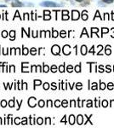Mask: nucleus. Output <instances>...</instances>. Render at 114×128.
<instances>
[{
  "label": "nucleus",
  "mask_w": 114,
  "mask_h": 128,
  "mask_svg": "<svg viewBox=\"0 0 114 128\" xmlns=\"http://www.w3.org/2000/svg\"><path fill=\"white\" fill-rule=\"evenodd\" d=\"M41 6H45V7H57L60 6L59 4H56L55 2H50V1H45V2H43L40 4Z\"/></svg>",
  "instance_id": "obj_1"
},
{
  "label": "nucleus",
  "mask_w": 114,
  "mask_h": 128,
  "mask_svg": "<svg viewBox=\"0 0 114 128\" xmlns=\"http://www.w3.org/2000/svg\"><path fill=\"white\" fill-rule=\"evenodd\" d=\"M60 47L58 46V45H54L53 47H52V50H51V51H52V53L54 54V55H58V54L60 53Z\"/></svg>",
  "instance_id": "obj_2"
},
{
  "label": "nucleus",
  "mask_w": 114,
  "mask_h": 128,
  "mask_svg": "<svg viewBox=\"0 0 114 128\" xmlns=\"http://www.w3.org/2000/svg\"><path fill=\"white\" fill-rule=\"evenodd\" d=\"M36 98L35 97H30V99L28 100V104H29L30 107H32V108H33V107L36 106Z\"/></svg>",
  "instance_id": "obj_3"
},
{
  "label": "nucleus",
  "mask_w": 114,
  "mask_h": 128,
  "mask_svg": "<svg viewBox=\"0 0 114 128\" xmlns=\"http://www.w3.org/2000/svg\"><path fill=\"white\" fill-rule=\"evenodd\" d=\"M72 19L74 20V21H77V20H78V18H79V12L77 10H72Z\"/></svg>",
  "instance_id": "obj_4"
},
{
  "label": "nucleus",
  "mask_w": 114,
  "mask_h": 128,
  "mask_svg": "<svg viewBox=\"0 0 114 128\" xmlns=\"http://www.w3.org/2000/svg\"><path fill=\"white\" fill-rule=\"evenodd\" d=\"M70 46L69 45H65V46L63 47V52L65 55H69L70 52H71V50H70Z\"/></svg>",
  "instance_id": "obj_5"
},
{
  "label": "nucleus",
  "mask_w": 114,
  "mask_h": 128,
  "mask_svg": "<svg viewBox=\"0 0 114 128\" xmlns=\"http://www.w3.org/2000/svg\"><path fill=\"white\" fill-rule=\"evenodd\" d=\"M12 6L14 7H21L23 6V4L21 2H20V1H14V2L12 3Z\"/></svg>",
  "instance_id": "obj_6"
},
{
  "label": "nucleus",
  "mask_w": 114,
  "mask_h": 128,
  "mask_svg": "<svg viewBox=\"0 0 114 128\" xmlns=\"http://www.w3.org/2000/svg\"><path fill=\"white\" fill-rule=\"evenodd\" d=\"M83 118L82 115H78V119H77V121H78V125H82V124H83Z\"/></svg>",
  "instance_id": "obj_7"
},
{
  "label": "nucleus",
  "mask_w": 114,
  "mask_h": 128,
  "mask_svg": "<svg viewBox=\"0 0 114 128\" xmlns=\"http://www.w3.org/2000/svg\"><path fill=\"white\" fill-rule=\"evenodd\" d=\"M81 53H82V55H86L87 47L85 46V45H83V46L81 47Z\"/></svg>",
  "instance_id": "obj_8"
},
{
  "label": "nucleus",
  "mask_w": 114,
  "mask_h": 128,
  "mask_svg": "<svg viewBox=\"0 0 114 128\" xmlns=\"http://www.w3.org/2000/svg\"><path fill=\"white\" fill-rule=\"evenodd\" d=\"M69 122H70V124H71V125H73V124H74V122H75V119H74L73 115H71V116H70Z\"/></svg>",
  "instance_id": "obj_9"
},
{
  "label": "nucleus",
  "mask_w": 114,
  "mask_h": 128,
  "mask_svg": "<svg viewBox=\"0 0 114 128\" xmlns=\"http://www.w3.org/2000/svg\"><path fill=\"white\" fill-rule=\"evenodd\" d=\"M9 35H10V38H11V40H14V39H15V31H11V32H9Z\"/></svg>",
  "instance_id": "obj_10"
},
{
  "label": "nucleus",
  "mask_w": 114,
  "mask_h": 128,
  "mask_svg": "<svg viewBox=\"0 0 114 128\" xmlns=\"http://www.w3.org/2000/svg\"><path fill=\"white\" fill-rule=\"evenodd\" d=\"M59 71L61 73H63L65 71V64L64 65H61V66L59 67Z\"/></svg>",
  "instance_id": "obj_11"
},
{
  "label": "nucleus",
  "mask_w": 114,
  "mask_h": 128,
  "mask_svg": "<svg viewBox=\"0 0 114 128\" xmlns=\"http://www.w3.org/2000/svg\"><path fill=\"white\" fill-rule=\"evenodd\" d=\"M44 101H43V100H40L39 101V102H38V106L39 107H41V108H42V107H44Z\"/></svg>",
  "instance_id": "obj_12"
},
{
  "label": "nucleus",
  "mask_w": 114,
  "mask_h": 128,
  "mask_svg": "<svg viewBox=\"0 0 114 128\" xmlns=\"http://www.w3.org/2000/svg\"><path fill=\"white\" fill-rule=\"evenodd\" d=\"M30 51H31V54H32V55H35V54L37 53V49H35V48H32V49L30 50Z\"/></svg>",
  "instance_id": "obj_13"
},
{
  "label": "nucleus",
  "mask_w": 114,
  "mask_h": 128,
  "mask_svg": "<svg viewBox=\"0 0 114 128\" xmlns=\"http://www.w3.org/2000/svg\"><path fill=\"white\" fill-rule=\"evenodd\" d=\"M43 122H44V120H43L42 118H38V119H37V123H38V125H42Z\"/></svg>",
  "instance_id": "obj_14"
},
{
  "label": "nucleus",
  "mask_w": 114,
  "mask_h": 128,
  "mask_svg": "<svg viewBox=\"0 0 114 128\" xmlns=\"http://www.w3.org/2000/svg\"><path fill=\"white\" fill-rule=\"evenodd\" d=\"M75 71L78 73H79L81 71V68H80V65H77L76 67H75Z\"/></svg>",
  "instance_id": "obj_15"
},
{
  "label": "nucleus",
  "mask_w": 114,
  "mask_h": 128,
  "mask_svg": "<svg viewBox=\"0 0 114 128\" xmlns=\"http://www.w3.org/2000/svg\"><path fill=\"white\" fill-rule=\"evenodd\" d=\"M49 66H47V65H44V72L47 73V72H49Z\"/></svg>",
  "instance_id": "obj_16"
},
{
  "label": "nucleus",
  "mask_w": 114,
  "mask_h": 128,
  "mask_svg": "<svg viewBox=\"0 0 114 128\" xmlns=\"http://www.w3.org/2000/svg\"><path fill=\"white\" fill-rule=\"evenodd\" d=\"M105 52H106V55H110L112 51H111V49H110V48H106V50H105Z\"/></svg>",
  "instance_id": "obj_17"
},
{
  "label": "nucleus",
  "mask_w": 114,
  "mask_h": 128,
  "mask_svg": "<svg viewBox=\"0 0 114 128\" xmlns=\"http://www.w3.org/2000/svg\"><path fill=\"white\" fill-rule=\"evenodd\" d=\"M61 105L63 107H67V101L66 100H64V101H62V102H61Z\"/></svg>",
  "instance_id": "obj_18"
},
{
  "label": "nucleus",
  "mask_w": 114,
  "mask_h": 128,
  "mask_svg": "<svg viewBox=\"0 0 114 128\" xmlns=\"http://www.w3.org/2000/svg\"><path fill=\"white\" fill-rule=\"evenodd\" d=\"M82 19L83 20V21H86L87 19H88V15H87V14H83V15H82Z\"/></svg>",
  "instance_id": "obj_19"
},
{
  "label": "nucleus",
  "mask_w": 114,
  "mask_h": 128,
  "mask_svg": "<svg viewBox=\"0 0 114 128\" xmlns=\"http://www.w3.org/2000/svg\"><path fill=\"white\" fill-rule=\"evenodd\" d=\"M14 102H15V99H13V100H11V101H9V107H14Z\"/></svg>",
  "instance_id": "obj_20"
},
{
  "label": "nucleus",
  "mask_w": 114,
  "mask_h": 128,
  "mask_svg": "<svg viewBox=\"0 0 114 128\" xmlns=\"http://www.w3.org/2000/svg\"><path fill=\"white\" fill-rule=\"evenodd\" d=\"M51 71H52V72H53V73L56 72V71H57V68H56V66L53 65V66L51 67Z\"/></svg>",
  "instance_id": "obj_21"
},
{
  "label": "nucleus",
  "mask_w": 114,
  "mask_h": 128,
  "mask_svg": "<svg viewBox=\"0 0 114 128\" xmlns=\"http://www.w3.org/2000/svg\"><path fill=\"white\" fill-rule=\"evenodd\" d=\"M49 88V83H44V90H48Z\"/></svg>",
  "instance_id": "obj_22"
},
{
  "label": "nucleus",
  "mask_w": 114,
  "mask_h": 128,
  "mask_svg": "<svg viewBox=\"0 0 114 128\" xmlns=\"http://www.w3.org/2000/svg\"><path fill=\"white\" fill-rule=\"evenodd\" d=\"M7 36H8V32H7L6 31H3V32H2V37H4V38H6Z\"/></svg>",
  "instance_id": "obj_23"
},
{
  "label": "nucleus",
  "mask_w": 114,
  "mask_h": 128,
  "mask_svg": "<svg viewBox=\"0 0 114 128\" xmlns=\"http://www.w3.org/2000/svg\"><path fill=\"white\" fill-rule=\"evenodd\" d=\"M72 69H73V68H72V65H69V66L67 67V71H68L69 73L72 72Z\"/></svg>",
  "instance_id": "obj_24"
},
{
  "label": "nucleus",
  "mask_w": 114,
  "mask_h": 128,
  "mask_svg": "<svg viewBox=\"0 0 114 128\" xmlns=\"http://www.w3.org/2000/svg\"><path fill=\"white\" fill-rule=\"evenodd\" d=\"M41 84H42V82L40 80H34V85H39Z\"/></svg>",
  "instance_id": "obj_25"
},
{
  "label": "nucleus",
  "mask_w": 114,
  "mask_h": 128,
  "mask_svg": "<svg viewBox=\"0 0 114 128\" xmlns=\"http://www.w3.org/2000/svg\"><path fill=\"white\" fill-rule=\"evenodd\" d=\"M6 103H7L6 101H5V100H3L2 102H1V106H2L3 108H4V107H5V106L7 105Z\"/></svg>",
  "instance_id": "obj_26"
},
{
  "label": "nucleus",
  "mask_w": 114,
  "mask_h": 128,
  "mask_svg": "<svg viewBox=\"0 0 114 128\" xmlns=\"http://www.w3.org/2000/svg\"><path fill=\"white\" fill-rule=\"evenodd\" d=\"M55 107H60L61 106V102H60L59 100H56L55 102Z\"/></svg>",
  "instance_id": "obj_27"
},
{
  "label": "nucleus",
  "mask_w": 114,
  "mask_h": 128,
  "mask_svg": "<svg viewBox=\"0 0 114 128\" xmlns=\"http://www.w3.org/2000/svg\"><path fill=\"white\" fill-rule=\"evenodd\" d=\"M23 54H24V55H27V54H28V49H27V48H23Z\"/></svg>",
  "instance_id": "obj_28"
},
{
  "label": "nucleus",
  "mask_w": 114,
  "mask_h": 128,
  "mask_svg": "<svg viewBox=\"0 0 114 128\" xmlns=\"http://www.w3.org/2000/svg\"><path fill=\"white\" fill-rule=\"evenodd\" d=\"M57 36H58V32H57V31H55V30H53V37L56 38Z\"/></svg>",
  "instance_id": "obj_29"
},
{
  "label": "nucleus",
  "mask_w": 114,
  "mask_h": 128,
  "mask_svg": "<svg viewBox=\"0 0 114 128\" xmlns=\"http://www.w3.org/2000/svg\"><path fill=\"white\" fill-rule=\"evenodd\" d=\"M77 89H78V90L82 89V84H81V83H78V84H77Z\"/></svg>",
  "instance_id": "obj_30"
},
{
  "label": "nucleus",
  "mask_w": 114,
  "mask_h": 128,
  "mask_svg": "<svg viewBox=\"0 0 114 128\" xmlns=\"http://www.w3.org/2000/svg\"><path fill=\"white\" fill-rule=\"evenodd\" d=\"M107 104H108L107 101L104 100L103 102H102V106H103V107H106V106H107Z\"/></svg>",
  "instance_id": "obj_31"
},
{
  "label": "nucleus",
  "mask_w": 114,
  "mask_h": 128,
  "mask_svg": "<svg viewBox=\"0 0 114 128\" xmlns=\"http://www.w3.org/2000/svg\"><path fill=\"white\" fill-rule=\"evenodd\" d=\"M19 17V18H20V19H21V20H22V18H21V16H20V15H19V12H18V11H16V12H15V17H14V19H15V17Z\"/></svg>",
  "instance_id": "obj_32"
},
{
  "label": "nucleus",
  "mask_w": 114,
  "mask_h": 128,
  "mask_svg": "<svg viewBox=\"0 0 114 128\" xmlns=\"http://www.w3.org/2000/svg\"><path fill=\"white\" fill-rule=\"evenodd\" d=\"M100 87H101V90L105 89V88H106V85H105V83H101V86H100Z\"/></svg>",
  "instance_id": "obj_33"
},
{
  "label": "nucleus",
  "mask_w": 114,
  "mask_h": 128,
  "mask_svg": "<svg viewBox=\"0 0 114 128\" xmlns=\"http://www.w3.org/2000/svg\"><path fill=\"white\" fill-rule=\"evenodd\" d=\"M61 37H62V38L66 37V32H65V31H61Z\"/></svg>",
  "instance_id": "obj_34"
},
{
  "label": "nucleus",
  "mask_w": 114,
  "mask_h": 128,
  "mask_svg": "<svg viewBox=\"0 0 114 128\" xmlns=\"http://www.w3.org/2000/svg\"><path fill=\"white\" fill-rule=\"evenodd\" d=\"M103 2H105L106 4H112L113 2V0H104Z\"/></svg>",
  "instance_id": "obj_35"
},
{
  "label": "nucleus",
  "mask_w": 114,
  "mask_h": 128,
  "mask_svg": "<svg viewBox=\"0 0 114 128\" xmlns=\"http://www.w3.org/2000/svg\"><path fill=\"white\" fill-rule=\"evenodd\" d=\"M112 88H113V84L112 83H109L108 84V89H112Z\"/></svg>",
  "instance_id": "obj_36"
},
{
  "label": "nucleus",
  "mask_w": 114,
  "mask_h": 128,
  "mask_svg": "<svg viewBox=\"0 0 114 128\" xmlns=\"http://www.w3.org/2000/svg\"><path fill=\"white\" fill-rule=\"evenodd\" d=\"M50 18H51V16L49 15H46L44 17V20H49V19H50Z\"/></svg>",
  "instance_id": "obj_37"
},
{
  "label": "nucleus",
  "mask_w": 114,
  "mask_h": 128,
  "mask_svg": "<svg viewBox=\"0 0 114 128\" xmlns=\"http://www.w3.org/2000/svg\"><path fill=\"white\" fill-rule=\"evenodd\" d=\"M91 89H97V85H96V83H93V85H92Z\"/></svg>",
  "instance_id": "obj_38"
},
{
  "label": "nucleus",
  "mask_w": 114,
  "mask_h": 128,
  "mask_svg": "<svg viewBox=\"0 0 114 128\" xmlns=\"http://www.w3.org/2000/svg\"><path fill=\"white\" fill-rule=\"evenodd\" d=\"M22 125H26V118H23V119H22Z\"/></svg>",
  "instance_id": "obj_39"
},
{
  "label": "nucleus",
  "mask_w": 114,
  "mask_h": 128,
  "mask_svg": "<svg viewBox=\"0 0 114 128\" xmlns=\"http://www.w3.org/2000/svg\"><path fill=\"white\" fill-rule=\"evenodd\" d=\"M15 123L16 124V125H19V124H20V120H19V118H16V119H15Z\"/></svg>",
  "instance_id": "obj_40"
},
{
  "label": "nucleus",
  "mask_w": 114,
  "mask_h": 128,
  "mask_svg": "<svg viewBox=\"0 0 114 128\" xmlns=\"http://www.w3.org/2000/svg\"><path fill=\"white\" fill-rule=\"evenodd\" d=\"M23 19H26V20L29 19V15H28L27 13H26V14H25V17H24Z\"/></svg>",
  "instance_id": "obj_41"
},
{
  "label": "nucleus",
  "mask_w": 114,
  "mask_h": 128,
  "mask_svg": "<svg viewBox=\"0 0 114 128\" xmlns=\"http://www.w3.org/2000/svg\"><path fill=\"white\" fill-rule=\"evenodd\" d=\"M92 106V102H91V101H89V102H88V104H87V107H91Z\"/></svg>",
  "instance_id": "obj_42"
},
{
  "label": "nucleus",
  "mask_w": 114,
  "mask_h": 128,
  "mask_svg": "<svg viewBox=\"0 0 114 128\" xmlns=\"http://www.w3.org/2000/svg\"><path fill=\"white\" fill-rule=\"evenodd\" d=\"M68 18H69V16H68V15H63V16H62V19H63V20H67Z\"/></svg>",
  "instance_id": "obj_43"
},
{
  "label": "nucleus",
  "mask_w": 114,
  "mask_h": 128,
  "mask_svg": "<svg viewBox=\"0 0 114 128\" xmlns=\"http://www.w3.org/2000/svg\"><path fill=\"white\" fill-rule=\"evenodd\" d=\"M49 121H50V119H49V118H47L46 119V125H49Z\"/></svg>",
  "instance_id": "obj_44"
},
{
  "label": "nucleus",
  "mask_w": 114,
  "mask_h": 128,
  "mask_svg": "<svg viewBox=\"0 0 114 128\" xmlns=\"http://www.w3.org/2000/svg\"><path fill=\"white\" fill-rule=\"evenodd\" d=\"M108 32L107 28H103V30H102V32H103V33H105V32Z\"/></svg>",
  "instance_id": "obj_45"
},
{
  "label": "nucleus",
  "mask_w": 114,
  "mask_h": 128,
  "mask_svg": "<svg viewBox=\"0 0 114 128\" xmlns=\"http://www.w3.org/2000/svg\"><path fill=\"white\" fill-rule=\"evenodd\" d=\"M48 106H52V102H51V101L50 100H49V101H48Z\"/></svg>",
  "instance_id": "obj_46"
},
{
  "label": "nucleus",
  "mask_w": 114,
  "mask_h": 128,
  "mask_svg": "<svg viewBox=\"0 0 114 128\" xmlns=\"http://www.w3.org/2000/svg\"><path fill=\"white\" fill-rule=\"evenodd\" d=\"M99 69H100V70H99L100 72H103V71H104V70H103V68H102V66H100V67H99Z\"/></svg>",
  "instance_id": "obj_47"
},
{
  "label": "nucleus",
  "mask_w": 114,
  "mask_h": 128,
  "mask_svg": "<svg viewBox=\"0 0 114 128\" xmlns=\"http://www.w3.org/2000/svg\"><path fill=\"white\" fill-rule=\"evenodd\" d=\"M98 32V29L97 28H92V32Z\"/></svg>",
  "instance_id": "obj_48"
},
{
  "label": "nucleus",
  "mask_w": 114,
  "mask_h": 128,
  "mask_svg": "<svg viewBox=\"0 0 114 128\" xmlns=\"http://www.w3.org/2000/svg\"><path fill=\"white\" fill-rule=\"evenodd\" d=\"M71 103H72V104H71L72 106H76V105H75V101H73V100L71 101Z\"/></svg>",
  "instance_id": "obj_49"
},
{
  "label": "nucleus",
  "mask_w": 114,
  "mask_h": 128,
  "mask_svg": "<svg viewBox=\"0 0 114 128\" xmlns=\"http://www.w3.org/2000/svg\"><path fill=\"white\" fill-rule=\"evenodd\" d=\"M63 15H68V11H63Z\"/></svg>",
  "instance_id": "obj_50"
},
{
  "label": "nucleus",
  "mask_w": 114,
  "mask_h": 128,
  "mask_svg": "<svg viewBox=\"0 0 114 128\" xmlns=\"http://www.w3.org/2000/svg\"><path fill=\"white\" fill-rule=\"evenodd\" d=\"M10 69H11V71H13V72H14V71H15V66H11Z\"/></svg>",
  "instance_id": "obj_51"
},
{
  "label": "nucleus",
  "mask_w": 114,
  "mask_h": 128,
  "mask_svg": "<svg viewBox=\"0 0 114 128\" xmlns=\"http://www.w3.org/2000/svg\"><path fill=\"white\" fill-rule=\"evenodd\" d=\"M89 52H90V53H94V46L91 48V50H89Z\"/></svg>",
  "instance_id": "obj_52"
},
{
  "label": "nucleus",
  "mask_w": 114,
  "mask_h": 128,
  "mask_svg": "<svg viewBox=\"0 0 114 128\" xmlns=\"http://www.w3.org/2000/svg\"><path fill=\"white\" fill-rule=\"evenodd\" d=\"M52 86H53V89H56V86H55V83H52Z\"/></svg>",
  "instance_id": "obj_53"
},
{
  "label": "nucleus",
  "mask_w": 114,
  "mask_h": 128,
  "mask_svg": "<svg viewBox=\"0 0 114 128\" xmlns=\"http://www.w3.org/2000/svg\"><path fill=\"white\" fill-rule=\"evenodd\" d=\"M44 14L45 15H50V12L49 11H44Z\"/></svg>",
  "instance_id": "obj_54"
},
{
  "label": "nucleus",
  "mask_w": 114,
  "mask_h": 128,
  "mask_svg": "<svg viewBox=\"0 0 114 128\" xmlns=\"http://www.w3.org/2000/svg\"><path fill=\"white\" fill-rule=\"evenodd\" d=\"M107 72H111V68L109 66H107Z\"/></svg>",
  "instance_id": "obj_55"
},
{
  "label": "nucleus",
  "mask_w": 114,
  "mask_h": 128,
  "mask_svg": "<svg viewBox=\"0 0 114 128\" xmlns=\"http://www.w3.org/2000/svg\"><path fill=\"white\" fill-rule=\"evenodd\" d=\"M99 16H100V15H99V12L97 11V12H96V15H95V17H99Z\"/></svg>",
  "instance_id": "obj_56"
},
{
  "label": "nucleus",
  "mask_w": 114,
  "mask_h": 128,
  "mask_svg": "<svg viewBox=\"0 0 114 128\" xmlns=\"http://www.w3.org/2000/svg\"><path fill=\"white\" fill-rule=\"evenodd\" d=\"M76 1H78V2H81V1H83V0H76Z\"/></svg>",
  "instance_id": "obj_57"
},
{
  "label": "nucleus",
  "mask_w": 114,
  "mask_h": 128,
  "mask_svg": "<svg viewBox=\"0 0 114 128\" xmlns=\"http://www.w3.org/2000/svg\"><path fill=\"white\" fill-rule=\"evenodd\" d=\"M0 7H5V5H0Z\"/></svg>",
  "instance_id": "obj_58"
},
{
  "label": "nucleus",
  "mask_w": 114,
  "mask_h": 128,
  "mask_svg": "<svg viewBox=\"0 0 114 128\" xmlns=\"http://www.w3.org/2000/svg\"><path fill=\"white\" fill-rule=\"evenodd\" d=\"M1 124L2 123H1V118H0V125H1Z\"/></svg>",
  "instance_id": "obj_59"
},
{
  "label": "nucleus",
  "mask_w": 114,
  "mask_h": 128,
  "mask_svg": "<svg viewBox=\"0 0 114 128\" xmlns=\"http://www.w3.org/2000/svg\"><path fill=\"white\" fill-rule=\"evenodd\" d=\"M0 17H1V16H0Z\"/></svg>",
  "instance_id": "obj_60"
}]
</instances>
